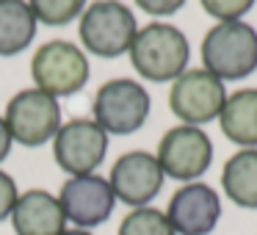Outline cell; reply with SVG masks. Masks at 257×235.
Masks as SVG:
<instances>
[{"instance_id": "cell-15", "label": "cell", "mask_w": 257, "mask_h": 235, "mask_svg": "<svg viewBox=\"0 0 257 235\" xmlns=\"http://www.w3.org/2000/svg\"><path fill=\"white\" fill-rule=\"evenodd\" d=\"M224 194L238 207L257 210V147L238 150L221 169Z\"/></svg>"}, {"instance_id": "cell-7", "label": "cell", "mask_w": 257, "mask_h": 235, "mask_svg": "<svg viewBox=\"0 0 257 235\" xmlns=\"http://www.w3.org/2000/svg\"><path fill=\"white\" fill-rule=\"evenodd\" d=\"M6 128L23 147H42L61 128L58 100L39 89H25L14 94L6 105Z\"/></svg>"}, {"instance_id": "cell-10", "label": "cell", "mask_w": 257, "mask_h": 235, "mask_svg": "<svg viewBox=\"0 0 257 235\" xmlns=\"http://www.w3.org/2000/svg\"><path fill=\"white\" fill-rule=\"evenodd\" d=\"M163 180H166V174H163L158 158L144 150L119 155L108 174V183H111L116 199L130 207H147L161 194Z\"/></svg>"}, {"instance_id": "cell-18", "label": "cell", "mask_w": 257, "mask_h": 235, "mask_svg": "<svg viewBox=\"0 0 257 235\" xmlns=\"http://www.w3.org/2000/svg\"><path fill=\"white\" fill-rule=\"evenodd\" d=\"M36 23L45 25H67L78 14H83L86 0H28Z\"/></svg>"}, {"instance_id": "cell-1", "label": "cell", "mask_w": 257, "mask_h": 235, "mask_svg": "<svg viewBox=\"0 0 257 235\" xmlns=\"http://www.w3.org/2000/svg\"><path fill=\"white\" fill-rule=\"evenodd\" d=\"M130 64L141 78L152 83L177 80L188 69L191 45L180 28L169 23H150L136 34L130 45Z\"/></svg>"}, {"instance_id": "cell-6", "label": "cell", "mask_w": 257, "mask_h": 235, "mask_svg": "<svg viewBox=\"0 0 257 235\" xmlns=\"http://www.w3.org/2000/svg\"><path fill=\"white\" fill-rule=\"evenodd\" d=\"M155 158L166 177L196 183V177H202L213 163V141L202 128L177 125L163 133Z\"/></svg>"}, {"instance_id": "cell-9", "label": "cell", "mask_w": 257, "mask_h": 235, "mask_svg": "<svg viewBox=\"0 0 257 235\" xmlns=\"http://www.w3.org/2000/svg\"><path fill=\"white\" fill-rule=\"evenodd\" d=\"M53 155L56 163L72 177L94 174V169L105 161L108 133L94 119H69L53 136Z\"/></svg>"}, {"instance_id": "cell-11", "label": "cell", "mask_w": 257, "mask_h": 235, "mask_svg": "<svg viewBox=\"0 0 257 235\" xmlns=\"http://www.w3.org/2000/svg\"><path fill=\"white\" fill-rule=\"evenodd\" d=\"M61 210L67 221L78 224V229L100 227L111 218L113 205H116V194H113L111 183L97 174H80V177H69L61 185Z\"/></svg>"}, {"instance_id": "cell-3", "label": "cell", "mask_w": 257, "mask_h": 235, "mask_svg": "<svg viewBox=\"0 0 257 235\" xmlns=\"http://www.w3.org/2000/svg\"><path fill=\"white\" fill-rule=\"evenodd\" d=\"M136 34V14L119 0H97L80 14V42L100 58L124 56Z\"/></svg>"}, {"instance_id": "cell-5", "label": "cell", "mask_w": 257, "mask_h": 235, "mask_svg": "<svg viewBox=\"0 0 257 235\" xmlns=\"http://www.w3.org/2000/svg\"><path fill=\"white\" fill-rule=\"evenodd\" d=\"M150 105L152 102L144 86L130 78H116L97 89L91 111H94V122L105 133L130 136L144 128L147 116H150Z\"/></svg>"}, {"instance_id": "cell-19", "label": "cell", "mask_w": 257, "mask_h": 235, "mask_svg": "<svg viewBox=\"0 0 257 235\" xmlns=\"http://www.w3.org/2000/svg\"><path fill=\"white\" fill-rule=\"evenodd\" d=\"M202 9L218 23H238L243 14L251 12L254 0H199Z\"/></svg>"}, {"instance_id": "cell-17", "label": "cell", "mask_w": 257, "mask_h": 235, "mask_svg": "<svg viewBox=\"0 0 257 235\" xmlns=\"http://www.w3.org/2000/svg\"><path fill=\"white\" fill-rule=\"evenodd\" d=\"M119 235H177L158 207H133L119 224Z\"/></svg>"}, {"instance_id": "cell-2", "label": "cell", "mask_w": 257, "mask_h": 235, "mask_svg": "<svg viewBox=\"0 0 257 235\" xmlns=\"http://www.w3.org/2000/svg\"><path fill=\"white\" fill-rule=\"evenodd\" d=\"M202 69L218 80H243L257 69V31L249 23H218L202 39Z\"/></svg>"}, {"instance_id": "cell-14", "label": "cell", "mask_w": 257, "mask_h": 235, "mask_svg": "<svg viewBox=\"0 0 257 235\" xmlns=\"http://www.w3.org/2000/svg\"><path fill=\"white\" fill-rule=\"evenodd\" d=\"M221 133L243 150L257 147V89H238L227 94L221 113H218Z\"/></svg>"}, {"instance_id": "cell-8", "label": "cell", "mask_w": 257, "mask_h": 235, "mask_svg": "<svg viewBox=\"0 0 257 235\" xmlns=\"http://www.w3.org/2000/svg\"><path fill=\"white\" fill-rule=\"evenodd\" d=\"M224 102H227L224 83L202 67L185 69L172 83V91H169L172 113L177 119H183V125H194V128L218 119Z\"/></svg>"}, {"instance_id": "cell-23", "label": "cell", "mask_w": 257, "mask_h": 235, "mask_svg": "<svg viewBox=\"0 0 257 235\" xmlns=\"http://www.w3.org/2000/svg\"><path fill=\"white\" fill-rule=\"evenodd\" d=\"M61 235H91L89 229H64Z\"/></svg>"}, {"instance_id": "cell-4", "label": "cell", "mask_w": 257, "mask_h": 235, "mask_svg": "<svg viewBox=\"0 0 257 235\" xmlns=\"http://www.w3.org/2000/svg\"><path fill=\"white\" fill-rule=\"evenodd\" d=\"M31 75L39 91L50 97L78 94L89 80V58L78 45L53 39L34 53Z\"/></svg>"}, {"instance_id": "cell-13", "label": "cell", "mask_w": 257, "mask_h": 235, "mask_svg": "<svg viewBox=\"0 0 257 235\" xmlns=\"http://www.w3.org/2000/svg\"><path fill=\"white\" fill-rule=\"evenodd\" d=\"M12 224L17 235H61L67 229V216L61 210L58 196L42 188H31L17 196Z\"/></svg>"}, {"instance_id": "cell-12", "label": "cell", "mask_w": 257, "mask_h": 235, "mask_svg": "<svg viewBox=\"0 0 257 235\" xmlns=\"http://www.w3.org/2000/svg\"><path fill=\"white\" fill-rule=\"evenodd\" d=\"M166 218L177 235H210L221 218V199L207 183H185L169 199Z\"/></svg>"}, {"instance_id": "cell-16", "label": "cell", "mask_w": 257, "mask_h": 235, "mask_svg": "<svg viewBox=\"0 0 257 235\" xmlns=\"http://www.w3.org/2000/svg\"><path fill=\"white\" fill-rule=\"evenodd\" d=\"M36 17L25 0H0V56H17L34 42Z\"/></svg>"}, {"instance_id": "cell-20", "label": "cell", "mask_w": 257, "mask_h": 235, "mask_svg": "<svg viewBox=\"0 0 257 235\" xmlns=\"http://www.w3.org/2000/svg\"><path fill=\"white\" fill-rule=\"evenodd\" d=\"M17 183H14L12 174L0 172V221L6 216H12L14 205H17Z\"/></svg>"}, {"instance_id": "cell-21", "label": "cell", "mask_w": 257, "mask_h": 235, "mask_svg": "<svg viewBox=\"0 0 257 235\" xmlns=\"http://www.w3.org/2000/svg\"><path fill=\"white\" fill-rule=\"evenodd\" d=\"M136 6L141 12L152 14V17H169V14H177L185 6V0H136Z\"/></svg>"}, {"instance_id": "cell-22", "label": "cell", "mask_w": 257, "mask_h": 235, "mask_svg": "<svg viewBox=\"0 0 257 235\" xmlns=\"http://www.w3.org/2000/svg\"><path fill=\"white\" fill-rule=\"evenodd\" d=\"M12 133H9V128H6V119L0 116V161H6L9 158V150H12Z\"/></svg>"}]
</instances>
